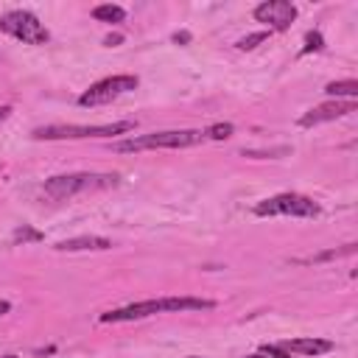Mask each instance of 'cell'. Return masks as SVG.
Returning a JSON list of instances; mask_svg holds the SVG:
<instances>
[{"label":"cell","mask_w":358,"mask_h":358,"mask_svg":"<svg viewBox=\"0 0 358 358\" xmlns=\"http://www.w3.org/2000/svg\"><path fill=\"white\" fill-rule=\"evenodd\" d=\"M215 302L213 299H199V296H162V299H143V302H131L126 308H115L98 316V322L109 324V322H134V319H145L154 313H179V310H213Z\"/></svg>","instance_id":"cell-1"},{"label":"cell","mask_w":358,"mask_h":358,"mask_svg":"<svg viewBox=\"0 0 358 358\" xmlns=\"http://www.w3.org/2000/svg\"><path fill=\"white\" fill-rule=\"evenodd\" d=\"M112 185H117L115 173H59V176H50L45 182L42 193L53 201H64V199H73L78 193L103 190V187H112Z\"/></svg>","instance_id":"cell-2"},{"label":"cell","mask_w":358,"mask_h":358,"mask_svg":"<svg viewBox=\"0 0 358 358\" xmlns=\"http://www.w3.org/2000/svg\"><path fill=\"white\" fill-rule=\"evenodd\" d=\"M204 140V131L199 129H171V131H154V134H140L115 143V151L131 154V151H148V148H190Z\"/></svg>","instance_id":"cell-3"},{"label":"cell","mask_w":358,"mask_h":358,"mask_svg":"<svg viewBox=\"0 0 358 358\" xmlns=\"http://www.w3.org/2000/svg\"><path fill=\"white\" fill-rule=\"evenodd\" d=\"M131 120H117V123H101V126H73V123H53V126H39L34 129L36 140H81V137H115L131 131Z\"/></svg>","instance_id":"cell-4"},{"label":"cell","mask_w":358,"mask_h":358,"mask_svg":"<svg viewBox=\"0 0 358 358\" xmlns=\"http://www.w3.org/2000/svg\"><path fill=\"white\" fill-rule=\"evenodd\" d=\"M255 215H260V218H266V215L316 218L319 215V204L310 196H302V193H277V196L263 199L260 204H255Z\"/></svg>","instance_id":"cell-5"},{"label":"cell","mask_w":358,"mask_h":358,"mask_svg":"<svg viewBox=\"0 0 358 358\" xmlns=\"http://www.w3.org/2000/svg\"><path fill=\"white\" fill-rule=\"evenodd\" d=\"M0 31H6L8 36H14V39H20V42H25V45H45V42L50 39L48 28L36 20V14L22 11V8L3 14V17H0Z\"/></svg>","instance_id":"cell-6"},{"label":"cell","mask_w":358,"mask_h":358,"mask_svg":"<svg viewBox=\"0 0 358 358\" xmlns=\"http://www.w3.org/2000/svg\"><path fill=\"white\" fill-rule=\"evenodd\" d=\"M131 90H137V76H109V78L95 81L90 90H84L78 95V103L81 106H101V103H109L117 95L131 92Z\"/></svg>","instance_id":"cell-7"},{"label":"cell","mask_w":358,"mask_h":358,"mask_svg":"<svg viewBox=\"0 0 358 358\" xmlns=\"http://www.w3.org/2000/svg\"><path fill=\"white\" fill-rule=\"evenodd\" d=\"M255 20L266 22L274 31H285L296 20V6L288 3V0H266L255 8Z\"/></svg>","instance_id":"cell-8"},{"label":"cell","mask_w":358,"mask_h":358,"mask_svg":"<svg viewBox=\"0 0 358 358\" xmlns=\"http://www.w3.org/2000/svg\"><path fill=\"white\" fill-rule=\"evenodd\" d=\"M355 109H358L355 101H330V103H322V106L308 109V112L299 117V126H302V129H310V126H319V123L344 117V115H350V112H355Z\"/></svg>","instance_id":"cell-9"},{"label":"cell","mask_w":358,"mask_h":358,"mask_svg":"<svg viewBox=\"0 0 358 358\" xmlns=\"http://www.w3.org/2000/svg\"><path fill=\"white\" fill-rule=\"evenodd\" d=\"M53 249H59V252H106V249H112V241L101 238V235H78V238L59 241Z\"/></svg>","instance_id":"cell-10"},{"label":"cell","mask_w":358,"mask_h":358,"mask_svg":"<svg viewBox=\"0 0 358 358\" xmlns=\"http://www.w3.org/2000/svg\"><path fill=\"white\" fill-rule=\"evenodd\" d=\"M285 352H296V355H322L333 350V341L324 338H288L280 344Z\"/></svg>","instance_id":"cell-11"},{"label":"cell","mask_w":358,"mask_h":358,"mask_svg":"<svg viewBox=\"0 0 358 358\" xmlns=\"http://www.w3.org/2000/svg\"><path fill=\"white\" fill-rule=\"evenodd\" d=\"M324 92H327V95H336V98H350V101H355V95H358V81H355V78L330 81V84L324 87Z\"/></svg>","instance_id":"cell-12"},{"label":"cell","mask_w":358,"mask_h":358,"mask_svg":"<svg viewBox=\"0 0 358 358\" xmlns=\"http://www.w3.org/2000/svg\"><path fill=\"white\" fill-rule=\"evenodd\" d=\"M92 17L101 20V22H123V20H126V11H123L120 6L106 3V6H95V8H92Z\"/></svg>","instance_id":"cell-13"},{"label":"cell","mask_w":358,"mask_h":358,"mask_svg":"<svg viewBox=\"0 0 358 358\" xmlns=\"http://www.w3.org/2000/svg\"><path fill=\"white\" fill-rule=\"evenodd\" d=\"M232 131H235L232 123H213L204 129V140H227V137H232Z\"/></svg>","instance_id":"cell-14"},{"label":"cell","mask_w":358,"mask_h":358,"mask_svg":"<svg viewBox=\"0 0 358 358\" xmlns=\"http://www.w3.org/2000/svg\"><path fill=\"white\" fill-rule=\"evenodd\" d=\"M268 39V34L266 31H257V34H249V36H243L241 42H238V48L241 50H252V48H257L260 42H266Z\"/></svg>","instance_id":"cell-15"},{"label":"cell","mask_w":358,"mask_h":358,"mask_svg":"<svg viewBox=\"0 0 358 358\" xmlns=\"http://www.w3.org/2000/svg\"><path fill=\"white\" fill-rule=\"evenodd\" d=\"M14 241H17V243H20V241H22V243H28V241H42V232H36V229H31V227L22 224V227L14 229Z\"/></svg>","instance_id":"cell-16"},{"label":"cell","mask_w":358,"mask_h":358,"mask_svg":"<svg viewBox=\"0 0 358 358\" xmlns=\"http://www.w3.org/2000/svg\"><path fill=\"white\" fill-rule=\"evenodd\" d=\"M324 48V39H322V34L319 31H310L308 36H305V53H310V50H322Z\"/></svg>","instance_id":"cell-17"},{"label":"cell","mask_w":358,"mask_h":358,"mask_svg":"<svg viewBox=\"0 0 358 358\" xmlns=\"http://www.w3.org/2000/svg\"><path fill=\"white\" fill-rule=\"evenodd\" d=\"M266 358H291V352H285L280 344H263V350H260Z\"/></svg>","instance_id":"cell-18"},{"label":"cell","mask_w":358,"mask_h":358,"mask_svg":"<svg viewBox=\"0 0 358 358\" xmlns=\"http://www.w3.org/2000/svg\"><path fill=\"white\" fill-rule=\"evenodd\" d=\"M173 42H190V34L187 31H179V34H173Z\"/></svg>","instance_id":"cell-19"},{"label":"cell","mask_w":358,"mask_h":358,"mask_svg":"<svg viewBox=\"0 0 358 358\" xmlns=\"http://www.w3.org/2000/svg\"><path fill=\"white\" fill-rule=\"evenodd\" d=\"M8 310H11V305H8V302H6V299H0V316H6V313H8Z\"/></svg>","instance_id":"cell-20"},{"label":"cell","mask_w":358,"mask_h":358,"mask_svg":"<svg viewBox=\"0 0 358 358\" xmlns=\"http://www.w3.org/2000/svg\"><path fill=\"white\" fill-rule=\"evenodd\" d=\"M8 112H11V106H6V103H3V106H0V120H6V117H8Z\"/></svg>","instance_id":"cell-21"},{"label":"cell","mask_w":358,"mask_h":358,"mask_svg":"<svg viewBox=\"0 0 358 358\" xmlns=\"http://www.w3.org/2000/svg\"><path fill=\"white\" fill-rule=\"evenodd\" d=\"M103 42H106V45H117V42H120V36H106Z\"/></svg>","instance_id":"cell-22"},{"label":"cell","mask_w":358,"mask_h":358,"mask_svg":"<svg viewBox=\"0 0 358 358\" xmlns=\"http://www.w3.org/2000/svg\"><path fill=\"white\" fill-rule=\"evenodd\" d=\"M246 358H266L263 352H255V355H246Z\"/></svg>","instance_id":"cell-23"},{"label":"cell","mask_w":358,"mask_h":358,"mask_svg":"<svg viewBox=\"0 0 358 358\" xmlns=\"http://www.w3.org/2000/svg\"><path fill=\"white\" fill-rule=\"evenodd\" d=\"M3 358H20V355H3Z\"/></svg>","instance_id":"cell-24"}]
</instances>
